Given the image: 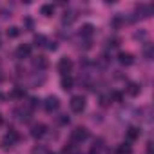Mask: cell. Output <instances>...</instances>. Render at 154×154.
I'll use <instances>...</instances> for the list:
<instances>
[{"label":"cell","instance_id":"6da1fadb","mask_svg":"<svg viewBox=\"0 0 154 154\" xmlns=\"http://www.w3.org/2000/svg\"><path fill=\"white\" fill-rule=\"evenodd\" d=\"M71 138H72L74 143H82V141H85V140L89 138V131H87L85 127H76V129L71 132Z\"/></svg>","mask_w":154,"mask_h":154},{"label":"cell","instance_id":"7a4b0ae2","mask_svg":"<svg viewBox=\"0 0 154 154\" xmlns=\"http://www.w3.org/2000/svg\"><path fill=\"white\" fill-rule=\"evenodd\" d=\"M18 140H20L18 132L11 129V131H9V132H8L6 136H4V140H2V149H11V147H13V145H15V143H17Z\"/></svg>","mask_w":154,"mask_h":154},{"label":"cell","instance_id":"3957f363","mask_svg":"<svg viewBox=\"0 0 154 154\" xmlns=\"http://www.w3.org/2000/svg\"><path fill=\"white\" fill-rule=\"evenodd\" d=\"M85 98L84 96H72L71 98V111L72 112H84L85 111Z\"/></svg>","mask_w":154,"mask_h":154},{"label":"cell","instance_id":"277c9868","mask_svg":"<svg viewBox=\"0 0 154 154\" xmlns=\"http://www.w3.org/2000/svg\"><path fill=\"white\" fill-rule=\"evenodd\" d=\"M44 107H45V111H47V112L56 111V109L60 107V100H58V96H47V98H45V102H44Z\"/></svg>","mask_w":154,"mask_h":154},{"label":"cell","instance_id":"5b68a950","mask_svg":"<svg viewBox=\"0 0 154 154\" xmlns=\"http://www.w3.org/2000/svg\"><path fill=\"white\" fill-rule=\"evenodd\" d=\"M71 69H72V62L69 58H60V62H58V72H62L63 76H67L71 72Z\"/></svg>","mask_w":154,"mask_h":154},{"label":"cell","instance_id":"8992f818","mask_svg":"<svg viewBox=\"0 0 154 154\" xmlns=\"http://www.w3.org/2000/svg\"><path fill=\"white\" fill-rule=\"evenodd\" d=\"M136 13H140V15H138L140 18H147V17L152 15V6H150V4H149V6H147V4H140V6H136ZM138 17H136V18H138Z\"/></svg>","mask_w":154,"mask_h":154},{"label":"cell","instance_id":"52a82bcc","mask_svg":"<svg viewBox=\"0 0 154 154\" xmlns=\"http://www.w3.org/2000/svg\"><path fill=\"white\" fill-rule=\"evenodd\" d=\"M31 54V45L29 44H20L18 47H17V58H27Z\"/></svg>","mask_w":154,"mask_h":154},{"label":"cell","instance_id":"ba28073f","mask_svg":"<svg viewBox=\"0 0 154 154\" xmlns=\"http://www.w3.org/2000/svg\"><path fill=\"white\" fill-rule=\"evenodd\" d=\"M45 131H47V127H45L44 123H35V125L31 127V136H33V138H42V136L45 134Z\"/></svg>","mask_w":154,"mask_h":154},{"label":"cell","instance_id":"9c48e42d","mask_svg":"<svg viewBox=\"0 0 154 154\" xmlns=\"http://www.w3.org/2000/svg\"><path fill=\"white\" fill-rule=\"evenodd\" d=\"M125 93L129 94V96H132V98H136L140 93H141V87L138 85V84H134V82H131L127 87H125Z\"/></svg>","mask_w":154,"mask_h":154},{"label":"cell","instance_id":"30bf717a","mask_svg":"<svg viewBox=\"0 0 154 154\" xmlns=\"http://www.w3.org/2000/svg\"><path fill=\"white\" fill-rule=\"evenodd\" d=\"M33 65H35L36 69L44 71V69H47L49 62H47V58H45V56H36V58H33Z\"/></svg>","mask_w":154,"mask_h":154},{"label":"cell","instance_id":"8fae6325","mask_svg":"<svg viewBox=\"0 0 154 154\" xmlns=\"http://www.w3.org/2000/svg\"><path fill=\"white\" fill-rule=\"evenodd\" d=\"M15 116H17L20 122H29V120H31V111H29V109H17V111H15Z\"/></svg>","mask_w":154,"mask_h":154},{"label":"cell","instance_id":"7c38bea8","mask_svg":"<svg viewBox=\"0 0 154 154\" xmlns=\"http://www.w3.org/2000/svg\"><path fill=\"white\" fill-rule=\"evenodd\" d=\"M74 20H76V13L74 11H65L63 17H62V24L63 26H71Z\"/></svg>","mask_w":154,"mask_h":154},{"label":"cell","instance_id":"4fadbf2b","mask_svg":"<svg viewBox=\"0 0 154 154\" xmlns=\"http://www.w3.org/2000/svg\"><path fill=\"white\" fill-rule=\"evenodd\" d=\"M118 60H120L122 65H131V63L134 62V56H132L131 53H120V54H118Z\"/></svg>","mask_w":154,"mask_h":154},{"label":"cell","instance_id":"5bb4252c","mask_svg":"<svg viewBox=\"0 0 154 154\" xmlns=\"http://www.w3.org/2000/svg\"><path fill=\"white\" fill-rule=\"evenodd\" d=\"M40 15H44V17H53V15H54V6H53V4H44V6L40 8Z\"/></svg>","mask_w":154,"mask_h":154},{"label":"cell","instance_id":"9a60e30c","mask_svg":"<svg viewBox=\"0 0 154 154\" xmlns=\"http://www.w3.org/2000/svg\"><path fill=\"white\" fill-rule=\"evenodd\" d=\"M93 33H94V27H93L91 24H85V26H82V31H80V35H82L84 38H91V36H93Z\"/></svg>","mask_w":154,"mask_h":154},{"label":"cell","instance_id":"2e32d148","mask_svg":"<svg viewBox=\"0 0 154 154\" xmlns=\"http://www.w3.org/2000/svg\"><path fill=\"white\" fill-rule=\"evenodd\" d=\"M60 85H62V89L63 91H69V89H72V78L67 74V76H62V82H60Z\"/></svg>","mask_w":154,"mask_h":154},{"label":"cell","instance_id":"e0dca14e","mask_svg":"<svg viewBox=\"0 0 154 154\" xmlns=\"http://www.w3.org/2000/svg\"><path fill=\"white\" fill-rule=\"evenodd\" d=\"M127 138L132 141V140H136V138H140V129L138 127H129L127 129Z\"/></svg>","mask_w":154,"mask_h":154},{"label":"cell","instance_id":"ac0fdd59","mask_svg":"<svg viewBox=\"0 0 154 154\" xmlns=\"http://www.w3.org/2000/svg\"><path fill=\"white\" fill-rule=\"evenodd\" d=\"M116 154H132V149H131V145H127V143H122V145H118V149H116Z\"/></svg>","mask_w":154,"mask_h":154},{"label":"cell","instance_id":"d6986e66","mask_svg":"<svg viewBox=\"0 0 154 154\" xmlns=\"http://www.w3.org/2000/svg\"><path fill=\"white\" fill-rule=\"evenodd\" d=\"M102 149H103V140H96L91 147V154H98Z\"/></svg>","mask_w":154,"mask_h":154},{"label":"cell","instance_id":"ffe728a7","mask_svg":"<svg viewBox=\"0 0 154 154\" xmlns=\"http://www.w3.org/2000/svg\"><path fill=\"white\" fill-rule=\"evenodd\" d=\"M47 44V38L44 36V35H36L35 36V45L36 47H42V45H45Z\"/></svg>","mask_w":154,"mask_h":154},{"label":"cell","instance_id":"44dd1931","mask_svg":"<svg viewBox=\"0 0 154 154\" xmlns=\"http://www.w3.org/2000/svg\"><path fill=\"white\" fill-rule=\"evenodd\" d=\"M11 98H15V100H20V98H24V89H20V87H17L11 94H9Z\"/></svg>","mask_w":154,"mask_h":154},{"label":"cell","instance_id":"7402d4cb","mask_svg":"<svg viewBox=\"0 0 154 154\" xmlns=\"http://www.w3.org/2000/svg\"><path fill=\"white\" fill-rule=\"evenodd\" d=\"M18 35H20V29H18V27H15V26H13V27H9V29H8V36H9V38H17Z\"/></svg>","mask_w":154,"mask_h":154},{"label":"cell","instance_id":"603a6c76","mask_svg":"<svg viewBox=\"0 0 154 154\" xmlns=\"http://www.w3.org/2000/svg\"><path fill=\"white\" fill-rule=\"evenodd\" d=\"M152 53H154V51H152V45H150V44H147V45H145V49H143L145 58H147V60H152Z\"/></svg>","mask_w":154,"mask_h":154},{"label":"cell","instance_id":"cb8c5ba5","mask_svg":"<svg viewBox=\"0 0 154 154\" xmlns=\"http://www.w3.org/2000/svg\"><path fill=\"white\" fill-rule=\"evenodd\" d=\"M31 154H47V149H45L44 145H38V147H35V149L31 150Z\"/></svg>","mask_w":154,"mask_h":154},{"label":"cell","instance_id":"d4e9b609","mask_svg":"<svg viewBox=\"0 0 154 154\" xmlns=\"http://www.w3.org/2000/svg\"><path fill=\"white\" fill-rule=\"evenodd\" d=\"M147 38V33L145 31H136L134 33V40H145Z\"/></svg>","mask_w":154,"mask_h":154},{"label":"cell","instance_id":"484cf974","mask_svg":"<svg viewBox=\"0 0 154 154\" xmlns=\"http://www.w3.org/2000/svg\"><path fill=\"white\" fill-rule=\"evenodd\" d=\"M38 103H40V100L31 98V100H29V103H27V107H29V109H35V107H38Z\"/></svg>","mask_w":154,"mask_h":154},{"label":"cell","instance_id":"4316f807","mask_svg":"<svg viewBox=\"0 0 154 154\" xmlns=\"http://www.w3.org/2000/svg\"><path fill=\"white\" fill-rule=\"evenodd\" d=\"M122 24H123V18H122V17H114V20H112V26H114V27H120Z\"/></svg>","mask_w":154,"mask_h":154},{"label":"cell","instance_id":"83f0119b","mask_svg":"<svg viewBox=\"0 0 154 154\" xmlns=\"http://www.w3.org/2000/svg\"><path fill=\"white\" fill-rule=\"evenodd\" d=\"M58 122H60L62 125H65V123H69V116H67V114H60V118H58Z\"/></svg>","mask_w":154,"mask_h":154},{"label":"cell","instance_id":"f1b7e54d","mask_svg":"<svg viewBox=\"0 0 154 154\" xmlns=\"http://www.w3.org/2000/svg\"><path fill=\"white\" fill-rule=\"evenodd\" d=\"M109 45H111V47H118V45H120V38H111V40H109Z\"/></svg>","mask_w":154,"mask_h":154},{"label":"cell","instance_id":"f546056e","mask_svg":"<svg viewBox=\"0 0 154 154\" xmlns=\"http://www.w3.org/2000/svg\"><path fill=\"white\" fill-rule=\"evenodd\" d=\"M112 98H114L116 102H122V98H123V96H122L120 93H112V94H111V100H112Z\"/></svg>","mask_w":154,"mask_h":154},{"label":"cell","instance_id":"4dcf8cb0","mask_svg":"<svg viewBox=\"0 0 154 154\" xmlns=\"http://www.w3.org/2000/svg\"><path fill=\"white\" fill-rule=\"evenodd\" d=\"M109 100H111V96H102L100 103H102V105H109Z\"/></svg>","mask_w":154,"mask_h":154},{"label":"cell","instance_id":"1f68e13d","mask_svg":"<svg viewBox=\"0 0 154 154\" xmlns=\"http://www.w3.org/2000/svg\"><path fill=\"white\" fill-rule=\"evenodd\" d=\"M72 150H74L72 145H65V147H63V152H65V154H72Z\"/></svg>","mask_w":154,"mask_h":154},{"label":"cell","instance_id":"d6a6232c","mask_svg":"<svg viewBox=\"0 0 154 154\" xmlns=\"http://www.w3.org/2000/svg\"><path fill=\"white\" fill-rule=\"evenodd\" d=\"M47 44H49L47 47H49L51 51H56V49H58V45H56V42H47Z\"/></svg>","mask_w":154,"mask_h":154},{"label":"cell","instance_id":"836d02e7","mask_svg":"<svg viewBox=\"0 0 154 154\" xmlns=\"http://www.w3.org/2000/svg\"><path fill=\"white\" fill-rule=\"evenodd\" d=\"M47 154H56V152H47Z\"/></svg>","mask_w":154,"mask_h":154},{"label":"cell","instance_id":"e575fe53","mask_svg":"<svg viewBox=\"0 0 154 154\" xmlns=\"http://www.w3.org/2000/svg\"><path fill=\"white\" fill-rule=\"evenodd\" d=\"M0 82H2V74H0Z\"/></svg>","mask_w":154,"mask_h":154},{"label":"cell","instance_id":"d590c367","mask_svg":"<svg viewBox=\"0 0 154 154\" xmlns=\"http://www.w3.org/2000/svg\"><path fill=\"white\" fill-rule=\"evenodd\" d=\"M0 123H2V116H0Z\"/></svg>","mask_w":154,"mask_h":154}]
</instances>
